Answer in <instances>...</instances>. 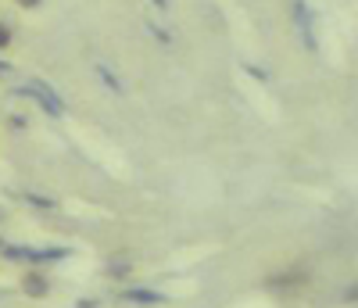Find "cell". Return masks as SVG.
Segmentation results:
<instances>
[{"mask_svg":"<svg viewBox=\"0 0 358 308\" xmlns=\"http://www.w3.org/2000/svg\"><path fill=\"white\" fill-rule=\"evenodd\" d=\"M11 69H15L11 61H4V57H0V76H11Z\"/></svg>","mask_w":358,"mask_h":308,"instance_id":"4fadbf2b","label":"cell"},{"mask_svg":"<svg viewBox=\"0 0 358 308\" xmlns=\"http://www.w3.org/2000/svg\"><path fill=\"white\" fill-rule=\"evenodd\" d=\"M104 272L111 276V280H122V276H129V272H133V265H129V262H111Z\"/></svg>","mask_w":358,"mask_h":308,"instance_id":"ba28073f","label":"cell"},{"mask_svg":"<svg viewBox=\"0 0 358 308\" xmlns=\"http://www.w3.org/2000/svg\"><path fill=\"white\" fill-rule=\"evenodd\" d=\"M25 204L43 208V211H54V208H57V201H54V197H40V194H25Z\"/></svg>","mask_w":358,"mask_h":308,"instance_id":"52a82bcc","label":"cell"},{"mask_svg":"<svg viewBox=\"0 0 358 308\" xmlns=\"http://www.w3.org/2000/svg\"><path fill=\"white\" fill-rule=\"evenodd\" d=\"M15 4H18L22 11H40V8H43V0H15Z\"/></svg>","mask_w":358,"mask_h":308,"instance_id":"7c38bea8","label":"cell"},{"mask_svg":"<svg viewBox=\"0 0 358 308\" xmlns=\"http://www.w3.org/2000/svg\"><path fill=\"white\" fill-rule=\"evenodd\" d=\"M118 301H126V304H143V308H151V304H165L169 298L162 290H147V287H126L122 294H118Z\"/></svg>","mask_w":358,"mask_h":308,"instance_id":"277c9868","label":"cell"},{"mask_svg":"<svg viewBox=\"0 0 358 308\" xmlns=\"http://www.w3.org/2000/svg\"><path fill=\"white\" fill-rule=\"evenodd\" d=\"M4 258H18L25 262V269H43L50 262H65L72 251L69 248H15V244H4Z\"/></svg>","mask_w":358,"mask_h":308,"instance_id":"7a4b0ae2","label":"cell"},{"mask_svg":"<svg viewBox=\"0 0 358 308\" xmlns=\"http://www.w3.org/2000/svg\"><path fill=\"white\" fill-rule=\"evenodd\" d=\"M18 287H22L25 298H33V301H47L50 290H54L50 276H47L43 269H25V272H22V280H18Z\"/></svg>","mask_w":358,"mask_h":308,"instance_id":"3957f363","label":"cell"},{"mask_svg":"<svg viewBox=\"0 0 358 308\" xmlns=\"http://www.w3.org/2000/svg\"><path fill=\"white\" fill-rule=\"evenodd\" d=\"M11 43H15V29L8 22H0V50H8Z\"/></svg>","mask_w":358,"mask_h":308,"instance_id":"9c48e42d","label":"cell"},{"mask_svg":"<svg viewBox=\"0 0 358 308\" xmlns=\"http://www.w3.org/2000/svg\"><path fill=\"white\" fill-rule=\"evenodd\" d=\"M15 94H18V97H29L47 118H62V115H65V104H62V97H57V90H54L50 83H43V79H29L25 86L15 90Z\"/></svg>","mask_w":358,"mask_h":308,"instance_id":"6da1fadb","label":"cell"},{"mask_svg":"<svg viewBox=\"0 0 358 308\" xmlns=\"http://www.w3.org/2000/svg\"><path fill=\"white\" fill-rule=\"evenodd\" d=\"M94 72H97V76H101V83H104V86H108V90H111V94H122V83H118V79H115V76H111V72H108V69H104V65H97V69H94Z\"/></svg>","mask_w":358,"mask_h":308,"instance_id":"8992f818","label":"cell"},{"mask_svg":"<svg viewBox=\"0 0 358 308\" xmlns=\"http://www.w3.org/2000/svg\"><path fill=\"white\" fill-rule=\"evenodd\" d=\"M151 4H155V8H165V0H151Z\"/></svg>","mask_w":358,"mask_h":308,"instance_id":"5bb4252c","label":"cell"},{"mask_svg":"<svg viewBox=\"0 0 358 308\" xmlns=\"http://www.w3.org/2000/svg\"><path fill=\"white\" fill-rule=\"evenodd\" d=\"M8 130L25 133V130H29V118H25V115H8Z\"/></svg>","mask_w":358,"mask_h":308,"instance_id":"30bf717a","label":"cell"},{"mask_svg":"<svg viewBox=\"0 0 358 308\" xmlns=\"http://www.w3.org/2000/svg\"><path fill=\"white\" fill-rule=\"evenodd\" d=\"M147 29H151V33L158 36V43H162V47H169V43H172V36L165 33V29H162V25H155V22H147Z\"/></svg>","mask_w":358,"mask_h":308,"instance_id":"8fae6325","label":"cell"},{"mask_svg":"<svg viewBox=\"0 0 358 308\" xmlns=\"http://www.w3.org/2000/svg\"><path fill=\"white\" fill-rule=\"evenodd\" d=\"M294 22H297V29H301V36H305V47H308V50H315L312 11H308V4H305V0H294Z\"/></svg>","mask_w":358,"mask_h":308,"instance_id":"5b68a950","label":"cell"}]
</instances>
